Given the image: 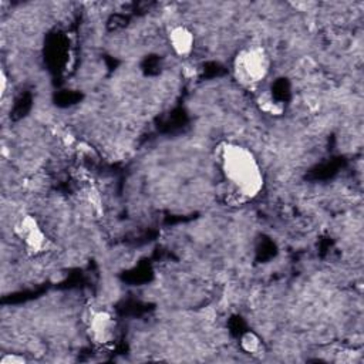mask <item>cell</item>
Segmentation results:
<instances>
[{"instance_id":"1","label":"cell","mask_w":364,"mask_h":364,"mask_svg":"<svg viewBox=\"0 0 364 364\" xmlns=\"http://www.w3.org/2000/svg\"><path fill=\"white\" fill-rule=\"evenodd\" d=\"M219 162L225 179L245 198H255L263 189L264 176L255 154L235 142H226L219 152Z\"/></svg>"},{"instance_id":"2","label":"cell","mask_w":364,"mask_h":364,"mask_svg":"<svg viewBox=\"0 0 364 364\" xmlns=\"http://www.w3.org/2000/svg\"><path fill=\"white\" fill-rule=\"evenodd\" d=\"M270 70V57L260 46H249L240 50L233 60V75L245 87L262 82Z\"/></svg>"},{"instance_id":"3","label":"cell","mask_w":364,"mask_h":364,"mask_svg":"<svg viewBox=\"0 0 364 364\" xmlns=\"http://www.w3.org/2000/svg\"><path fill=\"white\" fill-rule=\"evenodd\" d=\"M16 233L24 247L33 255L43 253L48 247V237L46 232L40 226L38 220L31 215H24L18 219L16 223Z\"/></svg>"},{"instance_id":"4","label":"cell","mask_w":364,"mask_h":364,"mask_svg":"<svg viewBox=\"0 0 364 364\" xmlns=\"http://www.w3.org/2000/svg\"><path fill=\"white\" fill-rule=\"evenodd\" d=\"M88 331L91 338L95 343L105 344L114 338L115 333V320L114 317L104 310L94 311L88 320Z\"/></svg>"},{"instance_id":"5","label":"cell","mask_w":364,"mask_h":364,"mask_svg":"<svg viewBox=\"0 0 364 364\" xmlns=\"http://www.w3.org/2000/svg\"><path fill=\"white\" fill-rule=\"evenodd\" d=\"M168 40H169V44H171L172 50L175 51V54H178L181 57L191 54L193 50L195 37H193L192 31L185 26L172 27L168 34Z\"/></svg>"},{"instance_id":"6","label":"cell","mask_w":364,"mask_h":364,"mask_svg":"<svg viewBox=\"0 0 364 364\" xmlns=\"http://www.w3.org/2000/svg\"><path fill=\"white\" fill-rule=\"evenodd\" d=\"M262 347L260 337L253 331H246L240 337V348L249 354L257 353Z\"/></svg>"},{"instance_id":"7","label":"cell","mask_w":364,"mask_h":364,"mask_svg":"<svg viewBox=\"0 0 364 364\" xmlns=\"http://www.w3.org/2000/svg\"><path fill=\"white\" fill-rule=\"evenodd\" d=\"M27 360L24 355H20L17 353H7L0 358L1 364H24Z\"/></svg>"},{"instance_id":"8","label":"cell","mask_w":364,"mask_h":364,"mask_svg":"<svg viewBox=\"0 0 364 364\" xmlns=\"http://www.w3.org/2000/svg\"><path fill=\"white\" fill-rule=\"evenodd\" d=\"M7 87H9V77L6 74L4 70L0 71V97L4 98L6 92H7Z\"/></svg>"}]
</instances>
